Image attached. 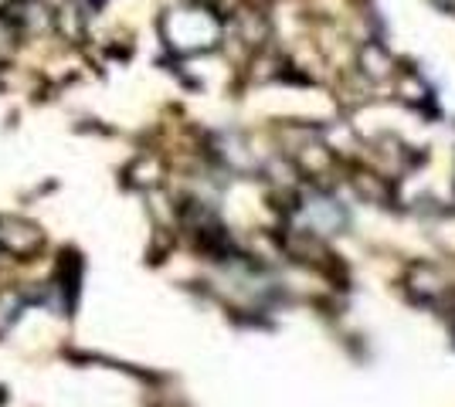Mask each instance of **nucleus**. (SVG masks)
<instances>
[{
	"label": "nucleus",
	"instance_id": "f257e3e1",
	"mask_svg": "<svg viewBox=\"0 0 455 407\" xmlns=\"http://www.w3.org/2000/svg\"><path fill=\"white\" fill-rule=\"evenodd\" d=\"M438 7H449V11H455V0H435Z\"/></svg>",
	"mask_w": 455,
	"mask_h": 407
}]
</instances>
